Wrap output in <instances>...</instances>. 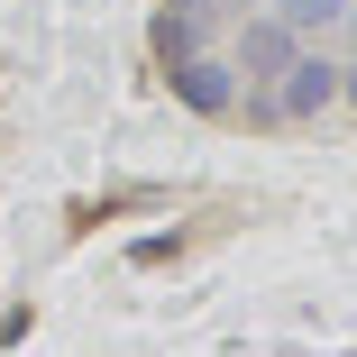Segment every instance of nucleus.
Instances as JSON below:
<instances>
[{"label":"nucleus","instance_id":"1","mask_svg":"<svg viewBox=\"0 0 357 357\" xmlns=\"http://www.w3.org/2000/svg\"><path fill=\"white\" fill-rule=\"evenodd\" d=\"M330 101H339V64H330V55H312V46H303V55L266 83V110H275V119H321Z\"/></svg>","mask_w":357,"mask_h":357},{"label":"nucleus","instance_id":"2","mask_svg":"<svg viewBox=\"0 0 357 357\" xmlns=\"http://www.w3.org/2000/svg\"><path fill=\"white\" fill-rule=\"evenodd\" d=\"M174 101L183 110H202V119H220V110H238V64H220V55H174Z\"/></svg>","mask_w":357,"mask_h":357},{"label":"nucleus","instance_id":"3","mask_svg":"<svg viewBox=\"0 0 357 357\" xmlns=\"http://www.w3.org/2000/svg\"><path fill=\"white\" fill-rule=\"evenodd\" d=\"M294 55H303V37L284 28V19H248V37H238V74L248 83H275Z\"/></svg>","mask_w":357,"mask_h":357},{"label":"nucleus","instance_id":"4","mask_svg":"<svg viewBox=\"0 0 357 357\" xmlns=\"http://www.w3.org/2000/svg\"><path fill=\"white\" fill-rule=\"evenodd\" d=\"M348 10H357V0H275V19L294 28V37H330Z\"/></svg>","mask_w":357,"mask_h":357},{"label":"nucleus","instance_id":"5","mask_svg":"<svg viewBox=\"0 0 357 357\" xmlns=\"http://www.w3.org/2000/svg\"><path fill=\"white\" fill-rule=\"evenodd\" d=\"M339 101H348V110H357V64H339Z\"/></svg>","mask_w":357,"mask_h":357},{"label":"nucleus","instance_id":"6","mask_svg":"<svg viewBox=\"0 0 357 357\" xmlns=\"http://www.w3.org/2000/svg\"><path fill=\"white\" fill-rule=\"evenodd\" d=\"M165 10H183V19H202V10H211V0H165Z\"/></svg>","mask_w":357,"mask_h":357},{"label":"nucleus","instance_id":"7","mask_svg":"<svg viewBox=\"0 0 357 357\" xmlns=\"http://www.w3.org/2000/svg\"><path fill=\"white\" fill-rule=\"evenodd\" d=\"M339 28H348V37H357V10H348V19H339Z\"/></svg>","mask_w":357,"mask_h":357},{"label":"nucleus","instance_id":"8","mask_svg":"<svg viewBox=\"0 0 357 357\" xmlns=\"http://www.w3.org/2000/svg\"><path fill=\"white\" fill-rule=\"evenodd\" d=\"M238 10H248V0H238Z\"/></svg>","mask_w":357,"mask_h":357}]
</instances>
